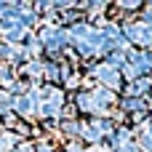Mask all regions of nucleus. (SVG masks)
Instances as JSON below:
<instances>
[{
	"label": "nucleus",
	"instance_id": "nucleus-1",
	"mask_svg": "<svg viewBox=\"0 0 152 152\" xmlns=\"http://www.w3.org/2000/svg\"><path fill=\"white\" fill-rule=\"evenodd\" d=\"M80 126H83V120H77V118H75V120H64V123H61V134H64L67 139H77V136H80Z\"/></svg>",
	"mask_w": 152,
	"mask_h": 152
},
{
	"label": "nucleus",
	"instance_id": "nucleus-2",
	"mask_svg": "<svg viewBox=\"0 0 152 152\" xmlns=\"http://www.w3.org/2000/svg\"><path fill=\"white\" fill-rule=\"evenodd\" d=\"M21 72H24V75H29V77H43V61H29Z\"/></svg>",
	"mask_w": 152,
	"mask_h": 152
},
{
	"label": "nucleus",
	"instance_id": "nucleus-3",
	"mask_svg": "<svg viewBox=\"0 0 152 152\" xmlns=\"http://www.w3.org/2000/svg\"><path fill=\"white\" fill-rule=\"evenodd\" d=\"M112 8H115V11H139L142 5H139V3H134V0H120V3H115Z\"/></svg>",
	"mask_w": 152,
	"mask_h": 152
},
{
	"label": "nucleus",
	"instance_id": "nucleus-4",
	"mask_svg": "<svg viewBox=\"0 0 152 152\" xmlns=\"http://www.w3.org/2000/svg\"><path fill=\"white\" fill-rule=\"evenodd\" d=\"M11 107H13V99H11V94L0 91V112H8Z\"/></svg>",
	"mask_w": 152,
	"mask_h": 152
},
{
	"label": "nucleus",
	"instance_id": "nucleus-5",
	"mask_svg": "<svg viewBox=\"0 0 152 152\" xmlns=\"http://www.w3.org/2000/svg\"><path fill=\"white\" fill-rule=\"evenodd\" d=\"M67 152H86L80 139H67Z\"/></svg>",
	"mask_w": 152,
	"mask_h": 152
},
{
	"label": "nucleus",
	"instance_id": "nucleus-6",
	"mask_svg": "<svg viewBox=\"0 0 152 152\" xmlns=\"http://www.w3.org/2000/svg\"><path fill=\"white\" fill-rule=\"evenodd\" d=\"M80 80H83V77H80L77 72H75V75H69V77H67V88H77V86H80Z\"/></svg>",
	"mask_w": 152,
	"mask_h": 152
},
{
	"label": "nucleus",
	"instance_id": "nucleus-7",
	"mask_svg": "<svg viewBox=\"0 0 152 152\" xmlns=\"http://www.w3.org/2000/svg\"><path fill=\"white\" fill-rule=\"evenodd\" d=\"M86 152H104V150H102V147L96 144V147H88V150H86Z\"/></svg>",
	"mask_w": 152,
	"mask_h": 152
}]
</instances>
